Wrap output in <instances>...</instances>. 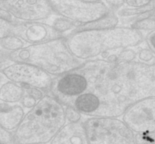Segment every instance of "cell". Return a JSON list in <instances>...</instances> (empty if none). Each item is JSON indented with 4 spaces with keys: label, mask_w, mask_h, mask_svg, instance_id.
Masks as SVG:
<instances>
[{
    "label": "cell",
    "mask_w": 155,
    "mask_h": 144,
    "mask_svg": "<svg viewBox=\"0 0 155 144\" xmlns=\"http://www.w3.org/2000/svg\"><path fill=\"white\" fill-rule=\"evenodd\" d=\"M26 112L21 103L0 102V125L8 131H15L22 122Z\"/></svg>",
    "instance_id": "13"
},
{
    "label": "cell",
    "mask_w": 155,
    "mask_h": 144,
    "mask_svg": "<svg viewBox=\"0 0 155 144\" xmlns=\"http://www.w3.org/2000/svg\"><path fill=\"white\" fill-rule=\"evenodd\" d=\"M145 41L155 55V30L148 32L145 35Z\"/></svg>",
    "instance_id": "26"
},
{
    "label": "cell",
    "mask_w": 155,
    "mask_h": 144,
    "mask_svg": "<svg viewBox=\"0 0 155 144\" xmlns=\"http://www.w3.org/2000/svg\"><path fill=\"white\" fill-rule=\"evenodd\" d=\"M82 1L86 2H90V3H99L103 2L104 0H82Z\"/></svg>",
    "instance_id": "30"
},
{
    "label": "cell",
    "mask_w": 155,
    "mask_h": 144,
    "mask_svg": "<svg viewBox=\"0 0 155 144\" xmlns=\"http://www.w3.org/2000/svg\"><path fill=\"white\" fill-rule=\"evenodd\" d=\"M13 133L5 130L0 125V142L7 144H14Z\"/></svg>",
    "instance_id": "24"
},
{
    "label": "cell",
    "mask_w": 155,
    "mask_h": 144,
    "mask_svg": "<svg viewBox=\"0 0 155 144\" xmlns=\"http://www.w3.org/2000/svg\"><path fill=\"white\" fill-rule=\"evenodd\" d=\"M14 35L21 37L29 45L64 37L44 21H20L15 24Z\"/></svg>",
    "instance_id": "11"
},
{
    "label": "cell",
    "mask_w": 155,
    "mask_h": 144,
    "mask_svg": "<svg viewBox=\"0 0 155 144\" xmlns=\"http://www.w3.org/2000/svg\"><path fill=\"white\" fill-rule=\"evenodd\" d=\"M7 61H9L8 59L6 58V55L4 54L3 52H2L0 51V62H7Z\"/></svg>",
    "instance_id": "28"
},
{
    "label": "cell",
    "mask_w": 155,
    "mask_h": 144,
    "mask_svg": "<svg viewBox=\"0 0 155 144\" xmlns=\"http://www.w3.org/2000/svg\"><path fill=\"white\" fill-rule=\"evenodd\" d=\"M1 72L7 80L18 83L24 88H38L46 92L51 90L54 77L38 67L21 62H12Z\"/></svg>",
    "instance_id": "7"
},
{
    "label": "cell",
    "mask_w": 155,
    "mask_h": 144,
    "mask_svg": "<svg viewBox=\"0 0 155 144\" xmlns=\"http://www.w3.org/2000/svg\"><path fill=\"white\" fill-rule=\"evenodd\" d=\"M1 7L21 22L44 21L54 14L48 0H3Z\"/></svg>",
    "instance_id": "10"
},
{
    "label": "cell",
    "mask_w": 155,
    "mask_h": 144,
    "mask_svg": "<svg viewBox=\"0 0 155 144\" xmlns=\"http://www.w3.org/2000/svg\"><path fill=\"white\" fill-rule=\"evenodd\" d=\"M47 93L48 92L38 88H24V95L20 103L24 107L26 112H27L33 109Z\"/></svg>",
    "instance_id": "18"
},
{
    "label": "cell",
    "mask_w": 155,
    "mask_h": 144,
    "mask_svg": "<svg viewBox=\"0 0 155 144\" xmlns=\"http://www.w3.org/2000/svg\"><path fill=\"white\" fill-rule=\"evenodd\" d=\"M80 114L89 117H103V105L98 95L86 91L74 99L71 104Z\"/></svg>",
    "instance_id": "14"
},
{
    "label": "cell",
    "mask_w": 155,
    "mask_h": 144,
    "mask_svg": "<svg viewBox=\"0 0 155 144\" xmlns=\"http://www.w3.org/2000/svg\"><path fill=\"white\" fill-rule=\"evenodd\" d=\"M15 24L0 18V39L13 35Z\"/></svg>",
    "instance_id": "22"
},
{
    "label": "cell",
    "mask_w": 155,
    "mask_h": 144,
    "mask_svg": "<svg viewBox=\"0 0 155 144\" xmlns=\"http://www.w3.org/2000/svg\"><path fill=\"white\" fill-rule=\"evenodd\" d=\"M0 144H7V143H4V142H0Z\"/></svg>",
    "instance_id": "33"
},
{
    "label": "cell",
    "mask_w": 155,
    "mask_h": 144,
    "mask_svg": "<svg viewBox=\"0 0 155 144\" xmlns=\"http://www.w3.org/2000/svg\"><path fill=\"white\" fill-rule=\"evenodd\" d=\"M65 114H66L67 123H77L83 121L84 115L80 114L71 105L65 106Z\"/></svg>",
    "instance_id": "21"
},
{
    "label": "cell",
    "mask_w": 155,
    "mask_h": 144,
    "mask_svg": "<svg viewBox=\"0 0 155 144\" xmlns=\"http://www.w3.org/2000/svg\"><path fill=\"white\" fill-rule=\"evenodd\" d=\"M66 124L65 106L48 92L26 112L22 122L13 132V142L47 144L51 142Z\"/></svg>",
    "instance_id": "3"
},
{
    "label": "cell",
    "mask_w": 155,
    "mask_h": 144,
    "mask_svg": "<svg viewBox=\"0 0 155 144\" xmlns=\"http://www.w3.org/2000/svg\"><path fill=\"white\" fill-rule=\"evenodd\" d=\"M24 95V87L10 80H6L0 86V102L20 103Z\"/></svg>",
    "instance_id": "16"
},
{
    "label": "cell",
    "mask_w": 155,
    "mask_h": 144,
    "mask_svg": "<svg viewBox=\"0 0 155 144\" xmlns=\"http://www.w3.org/2000/svg\"><path fill=\"white\" fill-rule=\"evenodd\" d=\"M83 123L89 144H137L136 133L122 119L84 115Z\"/></svg>",
    "instance_id": "5"
},
{
    "label": "cell",
    "mask_w": 155,
    "mask_h": 144,
    "mask_svg": "<svg viewBox=\"0 0 155 144\" xmlns=\"http://www.w3.org/2000/svg\"><path fill=\"white\" fill-rule=\"evenodd\" d=\"M65 38L72 54L83 62L98 59L105 52L136 47L145 41L143 32L124 26L75 31Z\"/></svg>",
    "instance_id": "2"
},
{
    "label": "cell",
    "mask_w": 155,
    "mask_h": 144,
    "mask_svg": "<svg viewBox=\"0 0 155 144\" xmlns=\"http://www.w3.org/2000/svg\"><path fill=\"white\" fill-rule=\"evenodd\" d=\"M122 120L136 133L155 132V97L133 103L125 111Z\"/></svg>",
    "instance_id": "8"
},
{
    "label": "cell",
    "mask_w": 155,
    "mask_h": 144,
    "mask_svg": "<svg viewBox=\"0 0 155 144\" xmlns=\"http://www.w3.org/2000/svg\"><path fill=\"white\" fill-rule=\"evenodd\" d=\"M6 80H7V79L5 78V77L4 75H3V74L2 72H0V86H1L2 84L4 82H5Z\"/></svg>",
    "instance_id": "29"
},
{
    "label": "cell",
    "mask_w": 155,
    "mask_h": 144,
    "mask_svg": "<svg viewBox=\"0 0 155 144\" xmlns=\"http://www.w3.org/2000/svg\"><path fill=\"white\" fill-rule=\"evenodd\" d=\"M151 18H153V19H155V8L154 9V11L152 12V14H151Z\"/></svg>",
    "instance_id": "31"
},
{
    "label": "cell",
    "mask_w": 155,
    "mask_h": 144,
    "mask_svg": "<svg viewBox=\"0 0 155 144\" xmlns=\"http://www.w3.org/2000/svg\"><path fill=\"white\" fill-rule=\"evenodd\" d=\"M137 62L145 64H155V55L145 41L137 45Z\"/></svg>",
    "instance_id": "20"
},
{
    "label": "cell",
    "mask_w": 155,
    "mask_h": 144,
    "mask_svg": "<svg viewBox=\"0 0 155 144\" xmlns=\"http://www.w3.org/2000/svg\"><path fill=\"white\" fill-rule=\"evenodd\" d=\"M120 19L117 12L110 11L105 15L95 20V21L80 25L74 32L80 31V30H107V29L114 28V27H118L120 24Z\"/></svg>",
    "instance_id": "15"
},
{
    "label": "cell",
    "mask_w": 155,
    "mask_h": 144,
    "mask_svg": "<svg viewBox=\"0 0 155 144\" xmlns=\"http://www.w3.org/2000/svg\"><path fill=\"white\" fill-rule=\"evenodd\" d=\"M51 144H89L83 121L67 123L51 140Z\"/></svg>",
    "instance_id": "12"
},
{
    "label": "cell",
    "mask_w": 155,
    "mask_h": 144,
    "mask_svg": "<svg viewBox=\"0 0 155 144\" xmlns=\"http://www.w3.org/2000/svg\"><path fill=\"white\" fill-rule=\"evenodd\" d=\"M154 0H126L125 6L131 8H145Z\"/></svg>",
    "instance_id": "23"
},
{
    "label": "cell",
    "mask_w": 155,
    "mask_h": 144,
    "mask_svg": "<svg viewBox=\"0 0 155 144\" xmlns=\"http://www.w3.org/2000/svg\"><path fill=\"white\" fill-rule=\"evenodd\" d=\"M53 12L80 25L101 18L110 12L103 2L90 3L82 0H48Z\"/></svg>",
    "instance_id": "6"
},
{
    "label": "cell",
    "mask_w": 155,
    "mask_h": 144,
    "mask_svg": "<svg viewBox=\"0 0 155 144\" xmlns=\"http://www.w3.org/2000/svg\"><path fill=\"white\" fill-rule=\"evenodd\" d=\"M2 1H3V0H0V6L2 5Z\"/></svg>",
    "instance_id": "32"
},
{
    "label": "cell",
    "mask_w": 155,
    "mask_h": 144,
    "mask_svg": "<svg viewBox=\"0 0 155 144\" xmlns=\"http://www.w3.org/2000/svg\"><path fill=\"white\" fill-rule=\"evenodd\" d=\"M88 89L89 83L86 77L78 69H75L53 77L49 92L66 106Z\"/></svg>",
    "instance_id": "9"
},
{
    "label": "cell",
    "mask_w": 155,
    "mask_h": 144,
    "mask_svg": "<svg viewBox=\"0 0 155 144\" xmlns=\"http://www.w3.org/2000/svg\"><path fill=\"white\" fill-rule=\"evenodd\" d=\"M0 18H3V19L6 20L8 21H10V22L14 23V24H17V23L20 22L19 21H18L17 19H15L9 12H8L5 8H4L3 7L0 6Z\"/></svg>",
    "instance_id": "27"
},
{
    "label": "cell",
    "mask_w": 155,
    "mask_h": 144,
    "mask_svg": "<svg viewBox=\"0 0 155 144\" xmlns=\"http://www.w3.org/2000/svg\"><path fill=\"white\" fill-rule=\"evenodd\" d=\"M28 45L24 39L13 34L0 39V51L6 55L21 49Z\"/></svg>",
    "instance_id": "19"
},
{
    "label": "cell",
    "mask_w": 155,
    "mask_h": 144,
    "mask_svg": "<svg viewBox=\"0 0 155 144\" xmlns=\"http://www.w3.org/2000/svg\"><path fill=\"white\" fill-rule=\"evenodd\" d=\"M104 3L110 11L117 12L125 6L126 0H104Z\"/></svg>",
    "instance_id": "25"
},
{
    "label": "cell",
    "mask_w": 155,
    "mask_h": 144,
    "mask_svg": "<svg viewBox=\"0 0 155 144\" xmlns=\"http://www.w3.org/2000/svg\"><path fill=\"white\" fill-rule=\"evenodd\" d=\"M5 55L10 62L33 65L53 77L77 69L84 63L72 54L65 37L28 45Z\"/></svg>",
    "instance_id": "4"
},
{
    "label": "cell",
    "mask_w": 155,
    "mask_h": 144,
    "mask_svg": "<svg viewBox=\"0 0 155 144\" xmlns=\"http://www.w3.org/2000/svg\"><path fill=\"white\" fill-rule=\"evenodd\" d=\"M77 69L87 79V91L101 99L103 117L119 118L133 103L155 97V64L93 59Z\"/></svg>",
    "instance_id": "1"
},
{
    "label": "cell",
    "mask_w": 155,
    "mask_h": 144,
    "mask_svg": "<svg viewBox=\"0 0 155 144\" xmlns=\"http://www.w3.org/2000/svg\"><path fill=\"white\" fill-rule=\"evenodd\" d=\"M44 22L49 24L54 29V30L64 37H67L68 35L73 33L77 27L80 26L79 24L59 16L54 13L48 19L44 21Z\"/></svg>",
    "instance_id": "17"
}]
</instances>
